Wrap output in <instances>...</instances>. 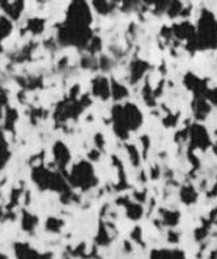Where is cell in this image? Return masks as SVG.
Returning a JSON list of instances; mask_svg holds the SVG:
<instances>
[{"mask_svg": "<svg viewBox=\"0 0 217 259\" xmlns=\"http://www.w3.org/2000/svg\"><path fill=\"white\" fill-rule=\"evenodd\" d=\"M37 224V217H30V219H24V229L25 230H32V228Z\"/></svg>", "mask_w": 217, "mask_h": 259, "instance_id": "2", "label": "cell"}, {"mask_svg": "<svg viewBox=\"0 0 217 259\" xmlns=\"http://www.w3.org/2000/svg\"><path fill=\"white\" fill-rule=\"evenodd\" d=\"M0 259H8V258H7V257H5V255H1V254H0Z\"/></svg>", "mask_w": 217, "mask_h": 259, "instance_id": "3", "label": "cell"}, {"mask_svg": "<svg viewBox=\"0 0 217 259\" xmlns=\"http://www.w3.org/2000/svg\"><path fill=\"white\" fill-rule=\"evenodd\" d=\"M16 254L18 259H47V257H50V255L38 254L37 251L30 249L28 245H24V243L16 245Z\"/></svg>", "mask_w": 217, "mask_h": 259, "instance_id": "1", "label": "cell"}]
</instances>
